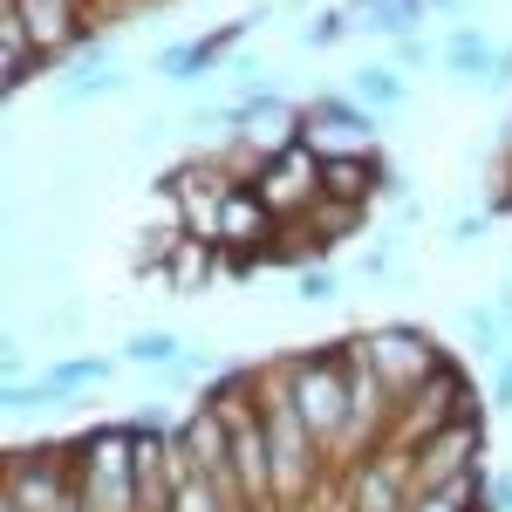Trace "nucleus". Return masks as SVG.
Instances as JSON below:
<instances>
[{
  "mask_svg": "<svg viewBox=\"0 0 512 512\" xmlns=\"http://www.w3.org/2000/svg\"><path fill=\"white\" fill-rule=\"evenodd\" d=\"M349 96L362 103V110L390 117V110H403V103H410V76H403L396 62H362V69L349 76Z\"/></svg>",
  "mask_w": 512,
  "mask_h": 512,
  "instance_id": "nucleus-11",
  "label": "nucleus"
},
{
  "mask_svg": "<svg viewBox=\"0 0 512 512\" xmlns=\"http://www.w3.org/2000/svg\"><path fill=\"white\" fill-rule=\"evenodd\" d=\"M123 362H130V369H178V362H185V342H178L171 328H137V335L123 342Z\"/></svg>",
  "mask_w": 512,
  "mask_h": 512,
  "instance_id": "nucleus-15",
  "label": "nucleus"
},
{
  "mask_svg": "<svg viewBox=\"0 0 512 512\" xmlns=\"http://www.w3.org/2000/svg\"><path fill=\"white\" fill-rule=\"evenodd\" d=\"M492 410H499V417H512V349L492 362Z\"/></svg>",
  "mask_w": 512,
  "mask_h": 512,
  "instance_id": "nucleus-20",
  "label": "nucleus"
},
{
  "mask_svg": "<svg viewBox=\"0 0 512 512\" xmlns=\"http://www.w3.org/2000/svg\"><path fill=\"white\" fill-rule=\"evenodd\" d=\"M198 280H212V239H185L171 260V294H198Z\"/></svg>",
  "mask_w": 512,
  "mask_h": 512,
  "instance_id": "nucleus-17",
  "label": "nucleus"
},
{
  "mask_svg": "<svg viewBox=\"0 0 512 512\" xmlns=\"http://www.w3.org/2000/svg\"><path fill=\"white\" fill-rule=\"evenodd\" d=\"M485 89H499V96H506V89H512V41H506V48H499V69H492V82H485Z\"/></svg>",
  "mask_w": 512,
  "mask_h": 512,
  "instance_id": "nucleus-24",
  "label": "nucleus"
},
{
  "mask_svg": "<svg viewBox=\"0 0 512 512\" xmlns=\"http://www.w3.org/2000/svg\"><path fill=\"white\" fill-rule=\"evenodd\" d=\"M362 355H369V376L383 383V396H417L437 376V362H444L424 328H376L362 342Z\"/></svg>",
  "mask_w": 512,
  "mask_h": 512,
  "instance_id": "nucleus-3",
  "label": "nucleus"
},
{
  "mask_svg": "<svg viewBox=\"0 0 512 512\" xmlns=\"http://www.w3.org/2000/svg\"><path fill=\"white\" fill-rule=\"evenodd\" d=\"M485 506L512 512V472H485Z\"/></svg>",
  "mask_w": 512,
  "mask_h": 512,
  "instance_id": "nucleus-23",
  "label": "nucleus"
},
{
  "mask_svg": "<svg viewBox=\"0 0 512 512\" xmlns=\"http://www.w3.org/2000/svg\"><path fill=\"white\" fill-rule=\"evenodd\" d=\"M458 7H465V0H431V14H458Z\"/></svg>",
  "mask_w": 512,
  "mask_h": 512,
  "instance_id": "nucleus-27",
  "label": "nucleus"
},
{
  "mask_svg": "<svg viewBox=\"0 0 512 512\" xmlns=\"http://www.w3.org/2000/svg\"><path fill=\"white\" fill-rule=\"evenodd\" d=\"M301 137L315 158H369L376 151V110H362L355 96H315L301 110Z\"/></svg>",
  "mask_w": 512,
  "mask_h": 512,
  "instance_id": "nucleus-4",
  "label": "nucleus"
},
{
  "mask_svg": "<svg viewBox=\"0 0 512 512\" xmlns=\"http://www.w3.org/2000/svg\"><path fill=\"white\" fill-rule=\"evenodd\" d=\"M130 76H123L117 62H76V69H62L55 82V103L62 110H82V103H103V96H123Z\"/></svg>",
  "mask_w": 512,
  "mask_h": 512,
  "instance_id": "nucleus-9",
  "label": "nucleus"
},
{
  "mask_svg": "<svg viewBox=\"0 0 512 512\" xmlns=\"http://www.w3.org/2000/svg\"><path fill=\"white\" fill-rule=\"evenodd\" d=\"M287 403L301 410V424L321 437H335L362 410V390L349 383V355H294L287 362Z\"/></svg>",
  "mask_w": 512,
  "mask_h": 512,
  "instance_id": "nucleus-1",
  "label": "nucleus"
},
{
  "mask_svg": "<svg viewBox=\"0 0 512 512\" xmlns=\"http://www.w3.org/2000/svg\"><path fill=\"white\" fill-rule=\"evenodd\" d=\"M396 69H403V76H410V69H424V62H431V41L424 35H410V41H396V55H390Z\"/></svg>",
  "mask_w": 512,
  "mask_h": 512,
  "instance_id": "nucleus-22",
  "label": "nucleus"
},
{
  "mask_svg": "<svg viewBox=\"0 0 512 512\" xmlns=\"http://www.w3.org/2000/svg\"><path fill=\"white\" fill-rule=\"evenodd\" d=\"M437 62H444V76H451V82H492L499 48H492V35H485L478 21H458V28H451V41L437 48Z\"/></svg>",
  "mask_w": 512,
  "mask_h": 512,
  "instance_id": "nucleus-8",
  "label": "nucleus"
},
{
  "mask_svg": "<svg viewBox=\"0 0 512 512\" xmlns=\"http://www.w3.org/2000/svg\"><path fill=\"white\" fill-rule=\"evenodd\" d=\"M355 28V14L349 7H328V14H315L308 28H301V48H335V41Z\"/></svg>",
  "mask_w": 512,
  "mask_h": 512,
  "instance_id": "nucleus-18",
  "label": "nucleus"
},
{
  "mask_svg": "<svg viewBox=\"0 0 512 512\" xmlns=\"http://www.w3.org/2000/svg\"><path fill=\"white\" fill-rule=\"evenodd\" d=\"M267 226H274V212L260 205V192L253 185H233L226 192V205H219V246H253V239H267Z\"/></svg>",
  "mask_w": 512,
  "mask_h": 512,
  "instance_id": "nucleus-10",
  "label": "nucleus"
},
{
  "mask_svg": "<svg viewBox=\"0 0 512 512\" xmlns=\"http://www.w3.org/2000/svg\"><path fill=\"white\" fill-rule=\"evenodd\" d=\"M82 499L89 512H144V485H137V451L130 431H96L82 444Z\"/></svg>",
  "mask_w": 512,
  "mask_h": 512,
  "instance_id": "nucleus-2",
  "label": "nucleus"
},
{
  "mask_svg": "<svg viewBox=\"0 0 512 512\" xmlns=\"http://www.w3.org/2000/svg\"><path fill=\"white\" fill-rule=\"evenodd\" d=\"M458 321H465V342H472L478 362H499V355L512 349V335H506V321H499V308H492V301H472Z\"/></svg>",
  "mask_w": 512,
  "mask_h": 512,
  "instance_id": "nucleus-14",
  "label": "nucleus"
},
{
  "mask_svg": "<svg viewBox=\"0 0 512 512\" xmlns=\"http://www.w3.org/2000/svg\"><path fill=\"white\" fill-rule=\"evenodd\" d=\"M41 403H62V396L76 390H96V383H110V362L103 355H69V362H55V369H41Z\"/></svg>",
  "mask_w": 512,
  "mask_h": 512,
  "instance_id": "nucleus-12",
  "label": "nucleus"
},
{
  "mask_svg": "<svg viewBox=\"0 0 512 512\" xmlns=\"http://www.w3.org/2000/svg\"><path fill=\"white\" fill-rule=\"evenodd\" d=\"M253 192H260V205H267L274 219L315 212V205H321V158L308 151V137H301V144H287V151H274V158H260Z\"/></svg>",
  "mask_w": 512,
  "mask_h": 512,
  "instance_id": "nucleus-5",
  "label": "nucleus"
},
{
  "mask_svg": "<svg viewBox=\"0 0 512 512\" xmlns=\"http://www.w3.org/2000/svg\"><path fill=\"white\" fill-rule=\"evenodd\" d=\"M21 21H28V35L48 62H62L69 48H82V28H76V0H7Z\"/></svg>",
  "mask_w": 512,
  "mask_h": 512,
  "instance_id": "nucleus-7",
  "label": "nucleus"
},
{
  "mask_svg": "<svg viewBox=\"0 0 512 512\" xmlns=\"http://www.w3.org/2000/svg\"><path fill=\"white\" fill-rule=\"evenodd\" d=\"M219 69V48H212V35H198V41H178V48H164L158 55V76L164 82H178V89H192L198 76H212Z\"/></svg>",
  "mask_w": 512,
  "mask_h": 512,
  "instance_id": "nucleus-13",
  "label": "nucleus"
},
{
  "mask_svg": "<svg viewBox=\"0 0 512 512\" xmlns=\"http://www.w3.org/2000/svg\"><path fill=\"white\" fill-rule=\"evenodd\" d=\"M485 226H492L485 212H458V219H451V246H478V239H485Z\"/></svg>",
  "mask_w": 512,
  "mask_h": 512,
  "instance_id": "nucleus-21",
  "label": "nucleus"
},
{
  "mask_svg": "<svg viewBox=\"0 0 512 512\" xmlns=\"http://www.w3.org/2000/svg\"><path fill=\"white\" fill-rule=\"evenodd\" d=\"M383 7H390V0H349V14H383ZM355 28H362V21H355Z\"/></svg>",
  "mask_w": 512,
  "mask_h": 512,
  "instance_id": "nucleus-26",
  "label": "nucleus"
},
{
  "mask_svg": "<svg viewBox=\"0 0 512 512\" xmlns=\"http://www.w3.org/2000/svg\"><path fill=\"white\" fill-rule=\"evenodd\" d=\"M424 14H431V0H390L383 14H369L362 28L369 35H383V41H410L417 28H424Z\"/></svg>",
  "mask_w": 512,
  "mask_h": 512,
  "instance_id": "nucleus-16",
  "label": "nucleus"
},
{
  "mask_svg": "<svg viewBox=\"0 0 512 512\" xmlns=\"http://www.w3.org/2000/svg\"><path fill=\"white\" fill-rule=\"evenodd\" d=\"M335 294H342V280H335V267H328V260L294 274V301H335Z\"/></svg>",
  "mask_w": 512,
  "mask_h": 512,
  "instance_id": "nucleus-19",
  "label": "nucleus"
},
{
  "mask_svg": "<svg viewBox=\"0 0 512 512\" xmlns=\"http://www.w3.org/2000/svg\"><path fill=\"white\" fill-rule=\"evenodd\" d=\"M390 185V164L376 158H321V198L328 205H369V198Z\"/></svg>",
  "mask_w": 512,
  "mask_h": 512,
  "instance_id": "nucleus-6",
  "label": "nucleus"
},
{
  "mask_svg": "<svg viewBox=\"0 0 512 512\" xmlns=\"http://www.w3.org/2000/svg\"><path fill=\"white\" fill-rule=\"evenodd\" d=\"M492 308H499V321H506V335H512V274L499 280V294H492Z\"/></svg>",
  "mask_w": 512,
  "mask_h": 512,
  "instance_id": "nucleus-25",
  "label": "nucleus"
}]
</instances>
